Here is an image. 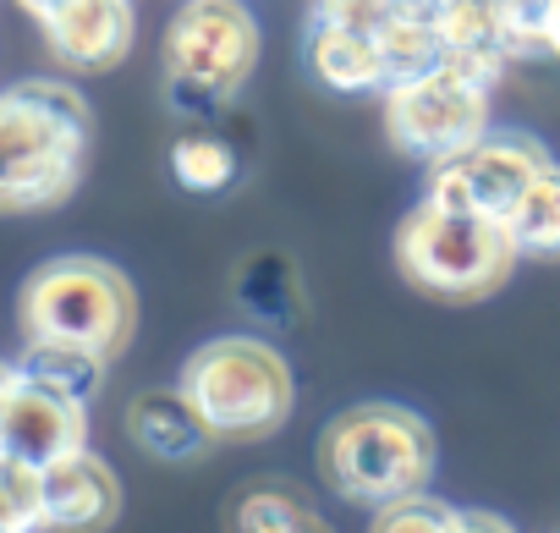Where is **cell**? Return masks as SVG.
<instances>
[{"mask_svg": "<svg viewBox=\"0 0 560 533\" xmlns=\"http://www.w3.org/2000/svg\"><path fill=\"white\" fill-rule=\"evenodd\" d=\"M89 160V100L67 78L0 89V215H39L78 193Z\"/></svg>", "mask_w": 560, "mask_h": 533, "instance_id": "obj_1", "label": "cell"}, {"mask_svg": "<svg viewBox=\"0 0 560 533\" xmlns=\"http://www.w3.org/2000/svg\"><path fill=\"white\" fill-rule=\"evenodd\" d=\"M434 429L401 402H358L319 434V473L352 506H385L434 478Z\"/></svg>", "mask_w": 560, "mask_h": 533, "instance_id": "obj_2", "label": "cell"}, {"mask_svg": "<svg viewBox=\"0 0 560 533\" xmlns=\"http://www.w3.org/2000/svg\"><path fill=\"white\" fill-rule=\"evenodd\" d=\"M18 331L23 341H78L116 363L138 331V292L110 258L61 253L23 281Z\"/></svg>", "mask_w": 560, "mask_h": 533, "instance_id": "obj_3", "label": "cell"}, {"mask_svg": "<svg viewBox=\"0 0 560 533\" xmlns=\"http://www.w3.org/2000/svg\"><path fill=\"white\" fill-rule=\"evenodd\" d=\"M176 385L187 391V402L198 407L209 434L231 440V445L280 434L287 418H292V407H298L292 363L280 358L264 336H214V341H203L182 363Z\"/></svg>", "mask_w": 560, "mask_h": 533, "instance_id": "obj_4", "label": "cell"}, {"mask_svg": "<svg viewBox=\"0 0 560 533\" xmlns=\"http://www.w3.org/2000/svg\"><path fill=\"white\" fill-rule=\"evenodd\" d=\"M516 242L500 220L472 209H445L423 198L396 225V270L407 287L440 298V303H483L494 298L516 270Z\"/></svg>", "mask_w": 560, "mask_h": 533, "instance_id": "obj_5", "label": "cell"}, {"mask_svg": "<svg viewBox=\"0 0 560 533\" xmlns=\"http://www.w3.org/2000/svg\"><path fill=\"white\" fill-rule=\"evenodd\" d=\"M165 105L187 121L231 111L258 61V23L242 0H187L165 28Z\"/></svg>", "mask_w": 560, "mask_h": 533, "instance_id": "obj_6", "label": "cell"}, {"mask_svg": "<svg viewBox=\"0 0 560 533\" xmlns=\"http://www.w3.org/2000/svg\"><path fill=\"white\" fill-rule=\"evenodd\" d=\"M500 78L445 56L434 72L385 89V138L407 160H445L489 132V94Z\"/></svg>", "mask_w": 560, "mask_h": 533, "instance_id": "obj_7", "label": "cell"}, {"mask_svg": "<svg viewBox=\"0 0 560 533\" xmlns=\"http://www.w3.org/2000/svg\"><path fill=\"white\" fill-rule=\"evenodd\" d=\"M549 149L533 132H483L467 149L445 154L429 165V187L423 198L445 204V209H472L489 220H511V209L522 204V193L549 171Z\"/></svg>", "mask_w": 560, "mask_h": 533, "instance_id": "obj_8", "label": "cell"}, {"mask_svg": "<svg viewBox=\"0 0 560 533\" xmlns=\"http://www.w3.org/2000/svg\"><path fill=\"white\" fill-rule=\"evenodd\" d=\"M45 50L61 72H116L132 56V0H61L39 18Z\"/></svg>", "mask_w": 560, "mask_h": 533, "instance_id": "obj_9", "label": "cell"}, {"mask_svg": "<svg viewBox=\"0 0 560 533\" xmlns=\"http://www.w3.org/2000/svg\"><path fill=\"white\" fill-rule=\"evenodd\" d=\"M83 445H89V402L56 396V391L18 374L7 407H0V451L45 467L67 451H83Z\"/></svg>", "mask_w": 560, "mask_h": 533, "instance_id": "obj_10", "label": "cell"}, {"mask_svg": "<svg viewBox=\"0 0 560 533\" xmlns=\"http://www.w3.org/2000/svg\"><path fill=\"white\" fill-rule=\"evenodd\" d=\"M39 478H45V528L89 533V528H110L121 517V478L89 445L45 462Z\"/></svg>", "mask_w": 560, "mask_h": 533, "instance_id": "obj_11", "label": "cell"}, {"mask_svg": "<svg viewBox=\"0 0 560 533\" xmlns=\"http://www.w3.org/2000/svg\"><path fill=\"white\" fill-rule=\"evenodd\" d=\"M127 434L132 445L149 456V462H165V467H187L198 456H209L214 434L209 424L198 418V407L187 402L182 385H154V391H138L127 402Z\"/></svg>", "mask_w": 560, "mask_h": 533, "instance_id": "obj_12", "label": "cell"}, {"mask_svg": "<svg viewBox=\"0 0 560 533\" xmlns=\"http://www.w3.org/2000/svg\"><path fill=\"white\" fill-rule=\"evenodd\" d=\"M303 61H308L314 83L330 89V94H385L380 34H358V28H336V23H308Z\"/></svg>", "mask_w": 560, "mask_h": 533, "instance_id": "obj_13", "label": "cell"}, {"mask_svg": "<svg viewBox=\"0 0 560 533\" xmlns=\"http://www.w3.org/2000/svg\"><path fill=\"white\" fill-rule=\"evenodd\" d=\"M434 34L445 45V56L500 78L511 67V50H505V28H500V12L494 0H434Z\"/></svg>", "mask_w": 560, "mask_h": 533, "instance_id": "obj_14", "label": "cell"}, {"mask_svg": "<svg viewBox=\"0 0 560 533\" xmlns=\"http://www.w3.org/2000/svg\"><path fill=\"white\" fill-rule=\"evenodd\" d=\"M105 369H110V358H100L78 341H23V352H18L23 380H34L56 396H72V402H94L105 385Z\"/></svg>", "mask_w": 560, "mask_h": 533, "instance_id": "obj_15", "label": "cell"}, {"mask_svg": "<svg viewBox=\"0 0 560 533\" xmlns=\"http://www.w3.org/2000/svg\"><path fill=\"white\" fill-rule=\"evenodd\" d=\"M467 528H505V522L483 517V511H462V506L429 495V484L374 506V533H467Z\"/></svg>", "mask_w": 560, "mask_h": 533, "instance_id": "obj_16", "label": "cell"}, {"mask_svg": "<svg viewBox=\"0 0 560 533\" xmlns=\"http://www.w3.org/2000/svg\"><path fill=\"white\" fill-rule=\"evenodd\" d=\"M231 528H242V533H298V528L314 533V528H325V517L292 484H253L231 500Z\"/></svg>", "mask_w": 560, "mask_h": 533, "instance_id": "obj_17", "label": "cell"}, {"mask_svg": "<svg viewBox=\"0 0 560 533\" xmlns=\"http://www.w3.org/2000/svg\"><path fill=\"white\" fill-rule=\"evenodd\" d=\"M505 231H511L522 258H560V160L522 193Z\"/></svg>", "mask_w": 560, "mask_h": 533, "instance_id": "obj_18", "label": "cell"}, {"mask_svg": "<svg viewBox=\"0 0 560 533\" xmlns=\"http://www.w3.org/2000/svg\"><path fill=\"white\" fill-rule=\"evenodd\" d=\"M380 56H385V89L434 72V67L445 61V45H440V34H434V18H429V12H401V18L380 34Z\"/></svg>", "mask_w": 560, "mask_h": 533, "instance_id": "obj_19", "label": "cell"}, {"mask_svg": "<svg viewBox=\"0 0 560 533\" xmlns=\"http://www.w3.org/2000/svg\"><path fill=\"white\" fill-rule=\"evenodd\" d=\"M236 303L253 320H292L298 314V270L287 258H247L236 270Z\"/></svg>", "mask_w": 560, "mask_h": 533, "instance_id": "obj_20", "label": "cell"}, {"mask_svg": "<svg viewBox=\"0 0 560 533\" xmlns=\"http://www.w3.org/2000/svg\"><path fill=\"white\" fill-rule=\"evenodd\" d=\"M171 176L187 187V193H225L236 182V149L214 132H187L171 143Z\"/></svg>", "mask_w": 560, "mask_h": 533, "instance_id": "obj_21", "label": "cell"}, {"mask_svg": "<svg viewBox=\"0 0 560 533\" xmlns=\"http://www.w3.org/2000/svg\"><path fill=\"white\" fill-rule=\"evenodd\" d=\"M45 528V478L39 462L0 451V533H34Z\"/></svg>", "mask_w": 560, "mask_h": 533, "instance_id": "obj_22", "label": "cell"}, {"mask_svg": "<svg viewBox=\"0 0 560 533\" xmlns=\"http://www.w3.org/2000/svg\"><path fill=\"white\" fill-rule=\"evenodd\" d=\"M494 12H500L511 61L549 56V39H555V23H560V0H494Z\"/></svg>", "mask_w": 560, "mask_h": 533, "instance_id": "obj_23", "label": "cell"}, {"mask_svg": "<svg viewBox=\"0 0 560 533\" xmlns=\"http://www.w3.org/2000/svg\"><path fill=\"white\" fill-rule=\"evenodd\" d=\"M407 7L401 0H314L308 23H336V28H358V34H385Z\"/></svg>", "mask_w": 560, "mask_h": 533, "instance_id": "obj_24", "label": "cell"}, {"mask_svg": "<svg viewBox=\"0 0 560 533\" xmlns=\"http://www.w3.org/2000/svg\"><path fill=\"white\" fill-rule=\"evenodd\" d=\"M12 385H18V363H7V358H0V407H7Z\"/></svg>", "mask_w": 560, "mask_h": 533, "instance_id": "obj_25", "label": "cell"}, {"mask_svg": "<svg viewBox=\"0 0 560 533\" xmlns=\"http://www.w3.org/2000/svg\"><path fill=\"white\" fill-rule=\"evenodd\" d=\"M18 7H23V12H28V18L39 23V18H50V12L61 7V0H18Z\"/></svg>", "mask_w": 560, "mask_h": 533, "instance_id": "obj_26", "label": "cell"}, {"mask_svg": "<svg viewBox=\"0 0 560 533\" xmlns=\"http://www.w3.org/2000/svg\"><path fill=\"white\" fill-rule=\"evenodd\" d=\"M549 56L560 61V23H555V39H549Z\"/></svg>", "mask_w": 560, "mask_h": 533, "instance_id": "obj_27", "label": "cell"}]
</instances>
